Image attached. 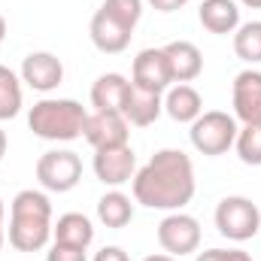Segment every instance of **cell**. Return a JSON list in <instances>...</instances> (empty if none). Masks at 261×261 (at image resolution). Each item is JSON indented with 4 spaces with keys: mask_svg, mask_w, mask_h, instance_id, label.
Here are the masks:
<instances>
[{
    "mask_svg": "<svg viewBox=\"0 0 261 261\" xmlns=\"http://www.w3.org/2000/svg\"><path fill=\"white\" fill-rule=\"evenodd\" d=\"M134 200L149 210L176 213L192 203L197 192L195 164L182 149H161L155 152L137 173H134Z\"/></svg>",
    "mask_w": 261,
    "mask_h": 261,
    "instance_id": "obj_1",
    "label": "cell"
},
{
    "mask_svg": "<svg viewBox=\"0 0 261 261\" xmlns=\"http://www.w3.org/2000/svg\"><path fill=\"white\" fill-rule=\"evenodd\" d=\"M52 203L37 189H21L9 203V246L18 252H40L52 240Z\"/></svg>",
    "mask_w": 261,
    "mask_h": 261,
    "instance_id": "obj_2",
    "label": "cell"
},
{
    "mask_svg": "<svg viewBox=\"0 0 261 261\" xmlns=\"http://www.w3.org/2000/svg\"><path fill=\"white\" fill-rule=\"evenodd\" d=\"M85 119H88V110L79 100H73V97H43V100H37L31 107L28 128L40 140L70 143V140L82 137Z\"/></svg>",
    "mask_w": 261,
    "mask_h": 261,
    "instance_id": "obj_3",
    "label": "cell"
},
{
    "mask_svg": "<svg viewBox=\"0 0 261 261\" xmlns=\"http://www.w3.org/2000/svg\"><path fill=\"white\" fill-rule=\"evenodd\" d=\"M216 228L222 237L234 240V243H246L261 231V210L255 200L243 195H228L219 200L216 206Z\"/></svg>",
    "mask_w": 261,
    "mask_h": 261,
    "instance_id": "obj_4",
    "label": "cell"
},
{
    "mask_svg": "<svg viewBox=\"0 0 261 261\" xmlns=\"http://www.w3.org/2000/svg\"><path fill=\"white\" fill-rule=\"evenodd\" d=\"M237 119L231 113H222V110H206L200 113L195 122H192V146H195L200 155L206 158H216V155H225L234 140H237Z\"/></svg>",
    "mask_w": 261,
    "mask_h": 261,
    "instance_id": "obj_5",
    "label": "cell"
},
{
    "mask_svg": "<svg viewBox=\"0 0 261 261\" xmlns=\"http://www.w3.org/2000/svg\"><path fill=\"white\" fill-rule=\"evenodd\" d=\"M37 179L46 192H73L82 179V161L76 152L70 149H52V152H43L40 161H37Z\"/></svg>",
    "mask_w": 261,
    "mask_h": 261,
    "instance_id": "obj_6",
    "label": "cell"
},
{
    "mask_svg": "<svg viewBox=\"0 0 261 261\" xmlns=\"http://www.w3.org/2000/svg\"><path fill=\"white\" fill-rule=\"evenodd\" d=\"M158 243L173 258L192 255V252H197V246H200V222H197L195 216L182 213V210L167 213L158 222Z\"/></svg>",
    "mask_w": 261,
    "mask_h": 261,
    "instance_id": "obj_7",
    "label": "cell"
},
{
    "mask_svg": "<svg viewBox=\"0 0 261 261\" xmlns=\"http://www.w3.org/2000/svg\"><path fill=\"white\" fill-rule=\"evenodd\" d=\"M130 125L122 113H113V110H94L88 113L85 119V128H82V137L85 143L97 152V149H110V146H125L128 143Z\"/></svg>",
    "mask_w": 261,
    "mask_h": 261,
    "instance_id": "obj_8",
    "label": "cell"
},
{
    "mask_svg": "<svg viewBox=\"0 0 261 261\" xmlns=\"http://www.w3.org/2000/svg\"><path fill=\"white\" fill-rule=\"evenodd\" d=\"M130 85L143 88V91H155V94H164L170 85H173V73L167 64V55L164 49H143L134 67H130Z\"/></svg>",
    "mask_w": 261,
    "mask_h": 261,
    "instance_id": "obj_9",
    "label": "cell"
},
{
    "mask_svg": "<svg viewBox=\"0 0 261 261\" xmlns=\"http://www.w3.org/2000/svg\"><path fill=\"white\" fill-rule=\"evenodd\" d=\"M94 176L110 186V189H119L134 179L137 173V155L128 143L125 146H110V149H97L94 152Z\"/></svg>",
    "mask_w": 261,
    "mask_h": 261,
    "instance_id": "obj_10",
    "label": "cell"
},
{
    "mask_svg": "<svg viewBox=\"0 0 261 261\" xmlns=\"http://www.w3.org/2000/svg\"><path fill=\"white\" fill-rule=\"evenodd\" d=\"M234 119L243 125H261V70H240L231 85Z\"/></svg>",
    "mask_w": 261,
    "mask_h": 261,
    "instance_id": "obj_11",
    "label": "cell"
},
{
    "mask_svg": "<svg viewBox=\"0 0 261 261\" xmlns=\"http://www.w3.org/2000/svg\"><path fill=\"white\" fill-rule=\"evenodd\" d=\"M18 76H21V82H24L28 88L49 94V91H55V88L64 82V64H61V58L52 55V52H31V55L21 61V73H18Z\"/></svg>",
    "mask_w": 261,
    "mask_h": 261,
    "instance_id": "obj_12",
    "label": "cell"
},
{
    "mask_svg": "<svg viewBox=\"0 0 261 261\" xmlns=\"http://www.w3.org/2000/svg\"><path fill=\"white\" fill-rule=\"evenodd\" d=\"M88 37H91V43H94L97 52H103V55H119V52H125L130 46L134 31H128L125 24H119V21H116L113 15H107L103 9H97V12L91 15Z\"/></svg>",
    "mask_w": 261,
    "mask_h": 261,
    "instance_id": "obj_13",
    "label": "cell"
},
{
    "mask_svg": "<svg viewBox=\"0 0 261 261\" xmlns=\"http://www.w3.org/2000/svg\"><path fill=\"white\" fill-rule=\"evenodd\" d=\"M164 113V97L155 94V91H143L137 85H130L128 97H125V107H122V116L128 119V125L134 128H149L158 122V116Z\"/></svg>",
    "mask_w": 261,
    "mask_h": 261,
    "instance_id": "obj_14",
    "label": "cell"
},
{
    "mask_svg": "<svg viewBox=\"0 0 261 261\" xmlns=\"http://www.w3.org/2000/svg\"><path fill=\"white\" fill-rule=\"evenodd\" d=\"M164 113H167L173 122H179V125H192L197 116L203 113V97L197 94L195 85L176 82V85H170L167 94H164Z\"/></svg>",
    "mask_w": 261,
    "mask_h": 261,
    "instance_id": "obj_15",
    "label": "cell"
},
{
    "mask_svg": "<svg viewBox=\"0 0 261 261\" xmlns=\"http://www.w3.org/2000/svg\"><path fill=\"white\" fill-rule=\"evenodd\" d=\"M164 55H167V64H170V73H173V82H192V79H197L203 73V55L189 40L167 43Z\"/></svg>",
    "mask_w": 261,
    "mask_h": 261,
    "instance_id": "obj_16",
    "label": "cell"
},
{
    "mask_svg": "<svg viewBox=\"0 0 261 261\" xmlns=\"http://www.w3.org/2000/svg\"><path fill=\"white\" fill-rule=\"evenodd\" d=\"M197 21L210 31V34H234L240 28V6L234 0H203L197 6Z\"/></svg>",
    "mask_w": 261,
    "mask_h": 261,
    "instance_id": "obj_17",
    "label": "cell"
},
{
    "mask_svg": "<svg viewBox=\"0 0 261 261\" xmlns=\"http://www.w3.org/2000/svg\"><path fill=\"white\" fill-rule=\"evenodd\" d=\"M91 240H94V225H91V219L82 216V213H64V216H58V222L52 225V243L88 249Z\"/></svg>",
    "mask_w": 261,
    "mask_h": 261,
    "instance_id": "obj_18",
    "label": "cell"
},
{
    "mask_svg": "<svg viewBox=\"0 0 261 261\" xmlns=\"http://www.w3.org/2000/svg\"><path fill=\"white\" fill-rule=\"evenodd\" d=\"M128 91H130V82L122 73H103V76H97V82L91 85V107H94V110L122 113Z\"/></svg>",
    "mask_w": 261,
    "mask_h": 261,
    "instance_id": "obj_19",
    "label": "cell"
},
{
    "mask_svg": "<svg viewBox=\"0 0 261 261\" xmlns=\"http://www.w3.org/2000/svg\"><path fill=\"white\" fill-rule=\"evenodd\" d=\"M97 219H100V225H107V228H113V231L130 225V219H134V203H130V197L125 195V192H119V189L107 192V195L97 200Z\"/></svg>",
    "mask_w": 261,
    "mask_h": 261,
    "instance_id": "obj_20",
    "label": "cell"
},
{
    "mask_svg": "<svg viewBox=\"0 0 261 261\" xmlns=\"http://www.w3.org/2000/svg\"><path fill=\"white\" fill-rule=\"evenodd\" d=\"M21 76L0 64V122H9L21 113Z\"/></svg>",
    "mask_w": 261,
    "mask_h": 261,
    "instance_id": "obj_21",
    "label": "cell"
},
{
    "mask_svg": "<svg viewBox=\"0 0 261 261\" xmlns=\"http://www.w3.org/2000/svg\"><path fill=\"white\" fill-rule=\"evenodd\" d=\"M234 52L246 64H261V21H246L234 31Z\"/></svg>",
    "mask_w": 261,
    "mask_h": 261,
    "instance_id": "obj_22",
    "label": "cell"
},
{
    "mask_svg": "<svg viewBox=\"0 0 261 261\" xmlns=\"http://www.w3.org/2000/svg\"><path fill=\"white\" fill-rule=\"evenodd\" d=\"M234 149H237V155H240L243 164L261 167V125H243V128L237 130Z\"/></svg>",
    "mask_w": 261,
    "mask_h": 261,
    "instance_id": "obj_23",
    "label": "cell"
},
{
    "mask_svg": "<svg viewBox=\"0 0 261 261\" xmlns=\"http://www.w3.org/2000/svg\"><path fill=\"white\" fill-rule=\"evenodd\" d=\"M100 9L107 15H113L119 24H125L128 31H134L143 18V0H103Z\"/></svg>",
    "mask_w": 261,
    "mask_h": 261,
    "instance_id": "obj_24",
    "label": "cell"
},
{
    "mask_svg": "<svg viewBox=\"0 0 261 261\" xmlns=\"http://www.w3.org/2000/svg\"><path fill=\"white\" fill-rule=\"evenodd\" d=\"M195 261H252V255L243 249H206V252H197Z\"/></svg>",
    "mask_w": 261,
    "mask_h": 261,
    "instance_id": "obj_25",
    "label": "cell"
},
{
    "mask_svg": "<svg viewBox=\"0 0 261 261\" xmlns=\"http://www.w3.org/2000/svg\"><path fill=\"white\" fill-rule=\"evenodd\" d=\"M46 261H88L85 258V249H76V246H61V243H52Z\"/></svg>",
    "mask_w": 261,
    "mask_h": 261,
    "instance_id": "obj_26",
    "label": "cell"
},
{
    "mask_svg": "<svg viewBox=\"0 0 261 261\" xmlns=\"http://www.w3.org/2000/svg\"><path fill=\"white\" fill-rule=\"evenodd\" d=\"M94 261H130V258L122 246H103V249L94 255Z\"/></svg>",
    "mask_w": 261,
    "mask_h": 261,
    "instance_id": "obj_27",
    "label": "cell"
},
{
    "mask_svg": "<svg viewBox=\"0 0 261 261\" xmlns=\"http://www.w3.org/2000/svg\"><path fill=\"white\" fill-rule=\"evenodd\" d=\"M152 9H158V12H176V9H182L189 0H146Z\"/></svg>",
    "mask_w": 261,
    "mask_h": 261,
    "instance_id": "obj_28",
    "label": "cell"
},
{
    "mask_svg": "<svg viewBox=\"0 0 261 261\" xmlns=\"http://www.w3.org/2000/svg\"><path fill=\"white\" fill-rule=\"evenodd\" d=\"M143 261H179V258H173V255H167V252H158V255H146Z\"/></svg>",
    "mask_w": 261,
    "mask_h": 261,
    "instance_id": "obj_29",
    "label": "cell"
},
{
    "mask_svg": "<svg viewBox=\"0 0 261 261\" xmlns=\"http://www.w3.org/2000/svg\"><path fill=\"white\" fill-rule=\"evenodd\" d=\"M6 243V231H3V200H0V249Z\"/></svg>",
    "mask_w": 261,
    "mask_h": 261,
    "instance_id": "obj_30",
    "label": "cell"
},
{
    "mask_svg": "<svg viewBox=\"0 0 261 261\" xmlns=\"http://www.w3.org/2000/svg\"><path fill=\"white\" fill-rule=\"evenodd\" d=\"M6 158V130L0 128V161Z\"/></svg>",
    "mask_w": 261,
    "mask_h": 261,
    "instance_id": "obj_31",
    "label": "cell"
},
{
    "mask_svg": "<svg viewBox=\"0 0 261 261\" xmlns=\"http://www.w3.org/2000/svg\"><path fill=\"white\" fill-rule=\"evenodd\" d=\"M243 6H249V9H261V0H240Z\"/></svg>",
    "mask_w": 261,
    "mask_h": 261,
    "instance_id": "obj_32",
    "label": "cell"
},
{
    "mask_svg": "<svg viewBox=\"0 0 261 261\" xmlns=\"http://www.w3.org/2000/svg\"><path fill=\"white\" fill-rule=\"evenodd\" d=\"M3 37H6V18L0 15V43H3Z\"/></svg>",
    "mask_w": 261,
    "mask_h": 261,
    "instance_id": "obj_33",
    "label": "cell"
}]
</instances>
